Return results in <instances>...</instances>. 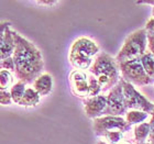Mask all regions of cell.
Masks as SVG:
<instances>
[{
	"instance_id": "1",
	"label": "cell",
	"mask_w": 154,
	"mask_h": 144,
	"mask_svg": "<svg viewBox=\"0 0 154 144\" xmlns=\"http://www.w3.org/2000/svg\"><path fill=\"white\" fill-rule=\"evenodd\" d=\"M14 40V52L12 58L14 62V74L18 80L31 84L38 78L44 69V61L41 51L32 42L23 38L16 31H12Z\"/></svg>"
},
{
	"instance_id": "2",
	"label": "cell",
	"mask_w": 154,
	"mask_h": 144,
	"mask_svg": "<svg viewBox=\"0 0 154 144\" xmlns=\"http://www.w3.org/2000/svg\"><path fill=\"white\" fill-rule=\"evenodd\" d=\"M89 72L97 78L103 91L111 90L120 80V71L116 58L105 52L94 60Z\"/></svg>"
},
{
	"instance_id": "3",
	"label": "cell",
	"mask_w": 154,
	"mask_h": 144,
	"mask_svg": "<svg viewBox=\"0 0 154 144\" xmlns=\"http://www.w3.org/2000/svg\"><path fill=\"white\" fill-rule=\"evenodd\" d=\"M148 32L145 29H140L131 33L125 38L121 50L118 53L116 61L125 62L131 61L134 58H140L146 52L148 46Z\"/></svg>"
},
{
	"instance_id": "4",
	"label": "cell",
	"mask_w": 154,
	"mask_h": 144,
	"mask_svg": "<svg viewBox=\"0 0 154 144\" xmlns=\"http://www.w3.org/2000/svg\"><path fill=\"white\" fill-rule=\"evenodd\" d=\"M118 63V62H117ZM119 71L122 75V79L137 86H145L152 84V79L144 72L140 58H134L131 61L119 62Z\"/></svg>"
},
{
	"instance_id": "5",
	"label": "cell",
	"mask_w": 154,
	"mask_h": 144,
	"mask_svg": "<svg viewBox=\"0 0 154 144\" xmlns=\"http://www.w3.org/2000/svg\"><path fill=\"white\" fill-rule=\"evenodd\" d=\"M122 89H123V96H125V103L127 109H133L139 110L146 113H153L154 105L150 103L144 96H142L138 90H135L134 86L130 83H127L121 78Z\"/></svg>"
},
{
	"instance_id": "6",
	"label": "cell",
	"mask_w": 154,
	"mask_h": 144,
	"mask_svg": "<svg viewBox=\"0 0 154 144\" xmlns=\"http://www.w3.org/2000/svg\"><path fill=\"white\" fill-rule=\"evenodd\" d=\"M131 125L121 117L115 115H103L99 118L94 119L93 129L95 134L98 136H103L108 132L111 131H128Z\"/></svg>"
},
{
	"instance_id": "7",
	"label": "cell",
	"mask_w": 154,
	"mask_h": 144,
	"mask_svg": "<svg viewBox=\"0 0 154 144\" xmlns=\"http://www.w3.org/2000/svg\"><path fill=\"white\" fill-rule=\"evenodd\" d=\"M127 111L125 103V96H123V89H122L121 78L119 83L109 91V95L107 96V107L103 111V115H115L120 117L125 115Z\"/></svg>"
},
{
	"instance_id": "8",
	"label": "cell",
	"mask_w": 154,
	"mask_h": 144,
	"mask_svg": "<svg viewBox=\"0 0 154 144\" xmlns=\"http://www.w3.org/2000/svg\"><path fill=\"white\" fill-rule=\"evenodd\" d=\"M72 91L79 98L88 97V75L85 71L75 69L69 75Z\"/></svg>"
},
{
	"instance_id": "9",
	"label": "cell",
	"mask_w": 154,
	"mask_h": 144,
	"mask_svg": "<svg viewBox=\"0 0 154 144\" xmlns=\"http://www.w3.org/2000/svg\"><path fill=\"white\" fill-rule=\"evenodd\" d=\"M69 52L82 55L84 57L91 58L99 52V46L93 40L85 38V36H82V38H78L73 42Z\"/></svg>"
},
{
	"instance_id": "10",
	"label": "cell",
	"mask_w": 154,
	"mask_h": 144,
	"mask_svg": "<svg viewBox=\"0 0 154 144\" xmlns=\"http://www.w3.org/2000/svg\"><path fill=\"white\" fill-rule=\"evenodd\" d=\"M107 107V96L98 95L95 97H89L84 101V110L88 118L96 119L103 115Z\"/></svg>"
},
{
	"instance_id": "11",
	"label": "cell",
	"mask_w": 154,
	"mask_h": 144,
	"mask_svg": "<svg viewBox=\"0 0 154 144\" xmlns=\"http://www.w3.org/2000/svg\"><path fill=\"white\" fill-rule=\"evenodd\" d=\"M32 84L33 88L40 96H48L53 89V77L51 74L42 73Z\"/></svg>"
},
{
	"instance_id": "12",
	"label": "cell",
	"mask_w": 154,
	"mask_h": 144,
	"mask_svg": "<svg viewBox=\"0 0 154 144\" xmlns=\"http://www.w3.org/2000/svg\"><path fill=\"white\" fill-rule=\"evenodd\" d=\"M14 40H13L12 35V30H10V28L6 31L3 41L0 44V61H3L8 57H11L14 52Z\"/></svg>"
},
{
	"instance_id": "13",
	"label": "cell",
	"mask_w": 154,
	"mask_h": 144,
	"mask_svg": "<svg viewBox=\"0 0 154 144\" xmlns=\"http://www.w3.org/2000/svg\"><path fill=\"white\" fill-rule=\"evenodd\" d=\"M40 98H41V96L36 93L33 87H26L19 105L23 107H34L40 103Z\"/></svg>"
},
{
	"instance_id": "14",
	"label": "cell",
	"mask_w": 154,
	"mask_h": 144,
	"mask_svg": "<svg viewBox=\"0 0 154 144\" xmlns=\"http://www.w3.org/2000/svg\"><path fill=\"white\" fill-rule=\"evenodd\" d=\"M140 62L146 75L154 81V56L150 52H145L140 57Z\"/></svg>"
},
{
	"instance_id": "15",
	"label": "cell",
	"mask_w": 154,
	"mask_h": 144,
	"mask_svg": "<svg viewBox=\"0 0 154 144\" xmlns=\"http://www.w3.org/2000/svg\"><path fill=\"white\" fill-rule=\"evenodd\" d=\"M26 84L22 83V81H20L18 80L17 83H14L12 85V87L10 88V95H11V99H12V103H17V105H19L20 100L22 99L23 97V93L26 91Z\"/></svg>"
},
{
	"instance_id": "16",
	"label": "cell",
	"mask_w": 154,
	"mask_h": 144,
	"mask_svg": "<svg viewBox=\"0 0 154 144\" xmlns=\"http://www.w3.org/2000/svg\"><path fill=\"white\" fill-rule=\"evenodd\" d=\"M127 115V120L125 121L128 122L129 124H138V123H141L142 121L146 120L149 117V113L143 111H139V110H131L125 113Z\"/></svg>"
},
{
	"instance_id": "17",
	"label": "cell",
	"mask_w": 154,
	"mask_h": 144,
	"mask_svg": "<svg viewBox=\"0 0 154 144\" xmlns=\"http://www.w3.org/2000/svg\"><path fill=\"white\" fill-rule=\"evenodd\" d=\"M13 84L12 73L6 69H0V90H9Z\"/></svg>"
},
{
	"instance_id": "18",
	"label": "cell",
	"mask_w": 154,
	"mask_h": 144,
	"mask_svg": "<svg viewBox=\"0 0 154 144\" xmlns=\"http://www.w3.org/2000/svg\"><path fill=\"white\" fill-rule=\"evenodd\" d=\"M149 133H150V124L144 122V123H141L139 124L138 127L134 128V138L137 140V143H140V142H144L145 139L149 136Z\"/></svg>"
},
{
	"instance_id": "19",
	"label": "cell",
	"mask_w": 154,
	"mask_h": 144,
	"mask_svg": "<svg viewBox=\"0 0 154 144\" xmlns=\"http://www.w3.org/2000/svg\"><path fill=\"white\" fill-rule=\"evenodd\" d=\"M101 91H103V89H101V86L98 83L97 78L94 75L89 74L88 75V98L98 96V95H100Z\"/></svg>"
},
{
	"instance_id": "20",
	"label": "cell",
	"mask_w": 154,
	"mask_h": 144,
	"mask_svg": "<svg viewBox=\"0 0 154 144\" xmlns=\"http://www.w3.org/2000/svg\"><path fill=\"white\" fill-rule=\"evenodd\" d=\"M103 138H106L110 143L112 144H118L119 142H121L122 138H123V132L121 131H111L108 132L106 134L103 135Z\"/></svg>"
},
{
	"instance_id": "21",
	"label": "cell",
	"mask_w": 154,
	"mask_h": 144,
	"mask_svg": "<svg viewBox=\"0 0 154 144\" xmlns=\"http://www.w3.org/2000/svg\"><path fill=\"white\" fill-rule=\"evenodd\" d=\"M0 69H6V71L9 72H14L16 69V66H14V62H13L12 56L11 57H8L3 61H0Z\"/></svg>"
},
{
	"instance_id": "22",
	"label": "cell",
	"mask_w": 154,
	"mask_h": 144,
	"mask_svg": "<svg viewBox=\"0 0 154 144\" xmlns=\"http://www.w3.org/2000/svg\"><path fill=\"white\" fill-rule=\"evenodd\" d=\"M12 103L11 95L9 90H0V105L2 106H9Z\"/></svg>"
},
{
	"instance_id": "23",
	"label": "cell",
	"mask_w": 154,
	"mask_h": 144,
	"mask_svg": "<svg viewBox=\"0 0 154 144\" xmlns=\"http://www.w3.org/2000/svg\"><path fill=\"white\" fill-rule=\"evenodd\" d=\"M10 28V22L9 21H0V44L3 41L6 31Z\"/></svg>"
},
{
	"instance_id": "24",
	"label": "cell",
	"mask_w": 154,
	"mask_h": 144,
	"mask_svg": "<svg viewBox=\"0 0 154 144\" xmlns=\"http://www.w3.org/2000/svg\"><path fill=\"white\" fill-rule=\"evenodd\" d=\"M148 47H149V52L151 53L152 55L154 56V34L153 33L148 32Z\"/></svg>"
},
{
	"instance_id": "25",
	"label": "cell",
	"mask_w": 154,
	"mask_h": 144,
	"mask_svg": "<svg viewBox=\"0 0 154 144\" xmlns=\"http://www.w3.org/2000/svg\"><path fill=\"white\" fill-rule=\"evenodd\" d=\"M150 133H149V142L151 144H154V111L152 113V119L150 121Z\"/></svg>"
},
{
	"instance_id": "26",
	"label": "cell",
	"mask_w": 154,
	"mask_h": 144,
	"mask_svg": "<svg viewBox=\"0 0 154 144\" xmlns=\"http://www.w3.org/2000/svg\"><path fill=\"white\" fill-rule=\"evenodd\" d=\"M145 30H146V32L154 34V18H151L150 20H148V22L145 24Z\"/></svg>"
},
{
	"instance_id": "27",
	"label": "cell",
	"mask_w": 154,
	"mask_h": 144,
	"mask_svg": "<svg viewBox=\"0 0 154 144\" xmlns=\"http://www.w3.org/2000/svg\"><path fill=\"white\" fill-rule=\"evenodd\" d=\"M38 3L40 5H45V6H54L56 3H58L57 1H38Z\"/></svg>"
},
{
	"instance_id": "28",
	"label": "cell",
	"mask_w": 154,
	"mask_h": 144,
	"mask_svg": "<svg viewBox=\"0 0 154 144\" xmlns=\"http://www.w3.org/2000/svg\"><path fill=\"white\" fill-rule=\"evenodd\" d=\"M118 144H132V143H130V142H128V141H125V142H119Z\"/></svg>"
},
{
	"instance_id": "29",
	"label": "cell",
	"mask_w": 154,
	"mask_h": 144,
	"mask_svg": "<svg viewBox=\"0 0 154 144\" xmlns=\"http://www.w3.org/2000/svg\"><path fill=\"white\" fill-rule=\"evenodd\" d=\"M97 144H108V143H106V142H103V141H98Z\"/></svg>"
},
{
	"instance_id": "30",
	"label": "cell",
	"mask_w": 154,
	"mask_h": 144,
	"mask_svg": "<svg viewBox=\"0 0 154 144\" xmlns=\"http://www.w3.org/2000/svg\"><path fill=\"white\" fill-rule=\"evenodd\" d=\"M137 144H151V143L150 142H148V143L146 142H140V143H137Z\"/></svg>"
},
{
	"instance_id": "31",
	"label": "cell",
	"mask_w": 154,
	"mask_h": 144,
	"mask_svg": "<svg viewBox=\"0 0 154 144\" xmlns=\"http://www.w3.org/2000/svg\"><path fill=\"white\" fill-rule=\"evenodd\" d=\"M152 16L154 17V6H153V9H152Z\"/></svg>"
}]
</instances>
